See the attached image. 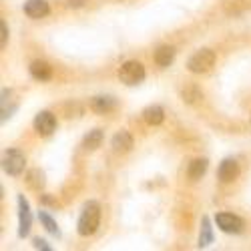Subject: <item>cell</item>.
<instances>
[{
  "label": "cell",
  "mask_w": 251,
  "mask_h": 251,
  "mask_svg": "<svg viewBox=\"0 0 251 251\" xmlns=\"http://www.w3.org/2000/svg\"><path fill=\"white\" fill-rule=\"evenodd\" d=\"M113 149L115 153H129L133 149V137L127 131H121L113 137Z\"/></svg>",
  "instance_id": "obj_10"
},
{
  "label": "cell",
  "mask_w": 251,
  "mask_h": 251,
  "mask_svg": "<svg viewBox=\"0 0 251 251\" xmlns=\"http://www.w3.org/2000/svg\"><path fill=\"white\" fill-rule=\"evenodd\" d=\"M207 171V161L205 159H195L189 163V167H187V177H189L191 181H197L205 175Z\"/></svg>",
  "instance_id": "obj_14"
},
{
  "label": "cell",
  "mask_w": 251,
  "mask_h": 251,
  "mask_svg": "<svg viewBox=\"0 0 251 251\" xmlns=\"http://www.w3.org/2000/svg\"><path fill=\"white\" fill-rule=\"evenodd\" d=\"M143 119H145V123H147V125H151V127H157V125H161V123H163L165 113H163V109H161V107L153 104V107H147V109H145Z\"/></svg>",
  "instance_id": "obj_13"
},
{
  "label": "cell",
  "mask_w": 251,
  "mask_h": 251,
  "mask_svg": "<svg viewBox=\"0 0 251 251\" xmlns=\"http://www.w3.org/2000/svg\"><path fill=\"white\" fill-rule=\"evenodd\" d=\"M100 143H102V131L95 129V131H91L85 137V141H82V147H85L87 151H95L97 147H100Z\"/></svg>",
  "instance_id": "obj_17"
},
{
  "label": "cell",
  "mask_w": 251,
  "mask_h": 251,
  "mask_svg": "<svg viewBox=\"0 0 251 251\" xmlns=\"http://www.w3.org/2000/svg\"><path fill=\"white\" fill-rule=\"evenodd\" d=\"M38 219H40V223L45 225V229H47L49 233H52V235H56V237L60 235V229H58L56 221H54L47 211H40V213H38Z\"/></svg>",
  "instance_id": "obj_18"
},
{
  "label": "cell",
  "mask_w": 251,
  "mask_h": 251,
  "mask_svg": "<svg viewBox=\"0 0 251 251\" xmlns=\"http://www.w3.org/2000/svg\"><path fill=\"white\" fill-rule=\"evenodd\" d=\"M213 65H215V52L209 50V49L197 50V52L189 58V62H187L189 71L195 73V75H205V73H209V71L213 69Z\"/></svg>",
  "instance_id": "obj_2"
},
{
  "label": "cell",
  "mask_w": 251,
  "mask_h": 251,
  "mask_svg": "<svg viewBox=\"0 0 251 251\" xmlns=\"http://www.w3.org/2000/svg\"><path fill=\"white\" fill-rule=\"evenodd\" d=\"M25 163H26V159H25V155L20 153L18 149H8L4 153V159H2L4 171L8 175H12V177H18L20 173L25 171Z\"/></svg>",
  "instance_id": "obj_4"
},
{
  "label": "cell",
  "mask_w": 251,
  "mask_h": 251,
  "mask_svg": "<svg viewBox=\"0 0 251 251\" xmlns=\"http://www.w3.org/2000/svg\"><path fill=\"white\" fill-rule=\"evenodd\" d=\"M211 241H213L211 221H209V217H203V221H201V233H199V247H207Z\"/></svg>",
  "instance_id": "obj_16"
},
{
  "label": "cell",
  "mask_w": 251,
  "mask_h": 251,
  "mask_svg": "<svg viewBox=\"0 0 251 251\" xmlns=\"http://www.w3.org/2000/svg\"><path fill=\"white\" fill-rule=\"evenodd\" d=\"M119 78H121V82H125V85H129V87L139 85V82L145 78V67L137 60L125 62V65L121 67V71H119Z\"/></svg>",
  "instance_id": "obj_3"
},
{
  "label": "cell",
  "mask_w": 251,
  "mask_h": 251,
  "mask_svg": "<svg viewBox=\"0 0 251 251\" xmlns=\"http://www.w3.org/2000/svg\"><path fill=\"white\" fill-rule=\"evenodd\" d=\"M28 185L32 187V189H40V187L45 185L43 173H38V171H30V175H28Z\"/></svg>",
  "instance_id": "obj_19"
},
{
  "label": "cell",
  "mask_w": 251,
  "mask_h": 251,
  "mask_svg": "<svg viewBox=\"0 0 251 251\" xmlns=\"http://www.w3.org/2000/svg\"><path fill=\"white\" fill-rule=\"evenodd\" d=\"M100 223V207L97 201H89L85 207H82V213L78 217V233L82 237L93 235Z\"/></svg>",
  "instance_id": "obj_1"
},
{
  "label": "cell",
  "mask_w": 251,
  "mask_h": 251,
  "mask_svg": "<svg viewBox=\"0 0 251 251\" xmlns=\"http://www.w3.org/2000/svg\"><path fill=\"white\" fill-rule=\"evenodd\" d=\"M173 58H175V50L171 49V47H161V49H157V52H155V62L159 67H169L171 62H173Z\"/></svg>",
  "instance_id": "obj_15"
},
{
  "label": "cell",
  "mask_w": 251,
  "mask_h": 251,
  "mask_svg": "<svg viewBox=\"0 0 251 251\" xmlns=\"http://www.w3.org/2000/svg\"><path fill=\"white\" fill-rule=\"evenodd\" d=\"M30 233V209L25 195H18V235L26 237Z\"/></svg>",
  "instance_id": "obj_6"
},
{
  "label": "cell",
  "mask_w": 251,
  "mask_h": 251,
  "mask_svg": "<svg viewBox=\"0 0 251 251\" xmlns=\"http://www.w3.org/2000/svg\"><path fill=\"white\" fill-rule=\"evenodd\" d=\"M30 75L36 80H49L52 76V67L45 60H34L30 65Z\"/></svg>",
  "instance_id": "obj_11"
},
{
  "label": "cell",
  "mask_w": 251,
  "mask_h": 251,
  "mask_svg": "<svg viewBox=\"0 0 251 251\" xmlns=\"http://www.w3.org/2000/svg\"><path fill=\"white\" fill-rule=\"evenodd\" d=\"M215 221H217L219 229H221V231H225V233H241L243 225H245L243 219L233 215V213H217Z\"/></svg>",
  "instance_id": "obj_5"
},
{
  "label": "cell",
  "mask_w": 251,
  "mask_h": 251,
  "mask_svg": "<svg viewBox=\"0 0 251 251\" xmlns=\"http://www.w3.org/2000/svg\"><path fill=\"white\" fill-rule=\"evenodd\" d=\"M115 107H117V102H115V99H111V97H95L93 102H91V109H93L95 113H100V115L111 113Z\"/></svg>",
  "instance_id": "obj_12"
},
{
  "label": "cell",
  "mask_w": 251,
  "mask_h": 251,
  "mask_svg": "<svg viewBox=\"0 0 251 251\" xmlns=\"http://www.w3.org/2000/svg\"><path fill=\"white\" fill-rule=\"evenodd\" d=\"M49 10H50L49 2H45V0H28L25 4V12L30 18H45L49 14Z\"/></svg>",
  "instance_id": "obj_9"
},
{
  "label": "cell",
  "mask_w": 251,
  "mask_h": 251,
  "mask_svg": "<svg viewBox=\"0 0 251 251\" xmlns=\"http://www.w3.org/2000/svg\"><path fill=\"white\" fill-rule=\"evenodd\" d=\"M0 30H2V36H0V47H6V40H8V30H6V25L0 23Z\"/></svg>",
  "instance_id": "obj_20"
},
{
  "label": "cell",
  "mask_w": 251,
  "mask_h": 251,
  "mask_svg": "<svg viewBox=\"0 0 251 251\" xmlns=\"http://www.w3.org/2000/svg\"><path fill=\"white\" fill-rule=\"evenodd\" d=\"M34 247H36V249L50 251V247H49V245H47V241H43V239H34Z\"/></svg>",
  "instance_id": "obj_21"
},
{
  "label": "cell",
  "mask_w": 251,
  "mask_h": 251,
  "mask_svg": "<svg viewBox=\"0 0 251 251\" xmlns=\"http://www.w3.org/2000/svg\"><path fill=\"white\" fill-rule=\"evenodd\" d=\"M239 175V165L233 159H225L219 165V181L221 183H231L233 179H237Z\"/></svg>",
  "instance_id": "obj_8"
},
{
  "label": "cell",
  "mask_w": 251,
  "mask_h": 251,
  "mask_svg": "<svg viewBox=\"0 0 251 251\" xmlns=\"http://www.w3.org/2000/svg\"><path fill=\"white\" fill-rule=\"evenodd\" d=\"M34 129H36L38 135L49 137V135L56 129V119H54V115H50L49 111L38 113V115L34 117Z\"/></svg>",
  "instance_id": "obj_7"
},
{
  "label": "cell",
  "mask_w": 251,
  "mask_h": 251,
  "mask_svg": "<svg viewBox=\"0 0 251 251\" xmlns=\"http://www.w3.org/2000/svg\"><path fill=\"white\" fill-rule=\"evenodd\" d=\"M73 4L78 6V4H82V0H71V6H73Z\"/></svg>",
  "instance_id": "obj_22"
}]
</instances>
